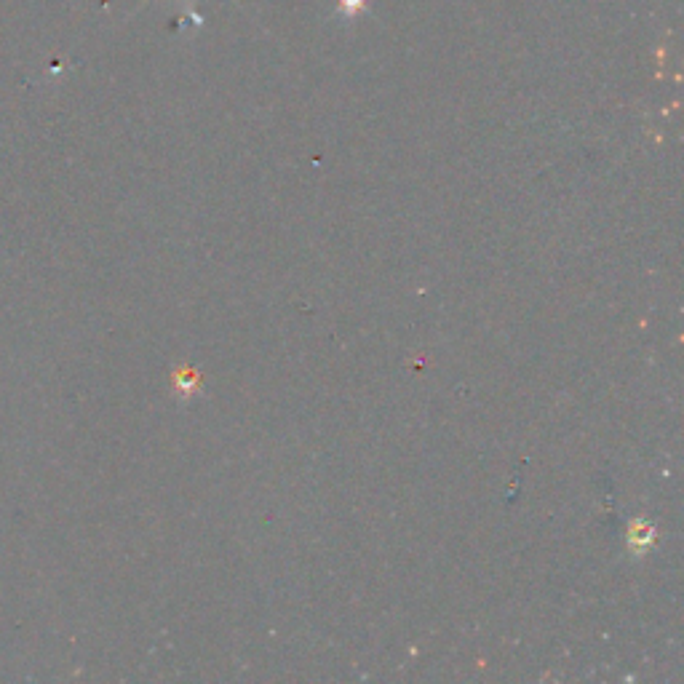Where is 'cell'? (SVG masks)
I'll return each mask as SVG.
<instances>
[{"mask_svg":"<svg viewBox=\"0 0 684 684\" xmlns=\"http://www.w3.org/2000/svg\"><path fill=\"white\" fill-rule=\"evenodd\" d=\"M364 3H367V0H340L342 11H345L348 17H351V14H359V11L364 9Z\"/></svg>","mask_w":684,"mask_h":684,"instance_id":"obj_1","label":"cell"}]
</instances>
